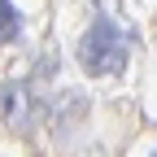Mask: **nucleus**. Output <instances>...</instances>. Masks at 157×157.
Wrapping results in <instances>:
<instances>
[{"label":"nucleus","instance_id":"f257e3e1","mask_svg":"<svg viewBox=\"0 0 157 157\" xmlns=\"http://www.w3.org/2000/svg\"><path fill=\"white\" fill-rule=\"evenodd\" d=\"M131 48H135V31L131 26H118L109 13H96L92 26L78 35L74 57L83 66L87 78H109V74H122L131 61Z\"/></svg>","mask_w":157,"mask_h":157},{"label":"nucleus","instance_id":"f03ea898","mask_svg":"<svg viewBox=\"0 0 157 157\" xmlns=\"http://www.w3.org/2000/svg\"><path fill=\"white\" fill-rule=\"evenodd\" d=\"M48 113V101L35 92V78H9L0 87V118L5 127L17 131V135H31Z\"/></svg>","mask_w":157,"mask_h":157},{"label":"nucleus","instance_id":"7ed1b4c3","mask_svg":"<svg viewBox=\"0 0 157 157\" xmlns=\"http://www.w3.org/2000/svg\"><path fill=\"white\" fill-rule=\"evenodd\" d=\"M87 109H92V101H87V96L78 92V87L61 92V101H57V96H52V105H48V113L57 118V127H74V122H78V118H83Z\"/></svg>","mask_w":157,"mask_h":157},{"label":"nucleus","instance_id":"20e7f679","mask_svg":"<svg viewBox=\"0 0 157 157\" xmlns=\"http://www.w3.org/2000/svg\"><path fill=\"white\" fill-rule=\"evenodd\" d=\"M17 39H22V13H17L13 0H0V48L17 44Z\"/></svg>","mask_w":157,"mask_h":157},{"label":"nucleus","instance_id":"39448f33","mask_svg":"<svg viewBox=\"0 0 157 157\" xmlns=\"http://www.w3.org/2000/svg\"><path fill=\"white\" fill-rule=\"evenodd\" d=\"M153 157H157V148H153Z\"/></svg>","mask_w":157,"mask_h":157}]
</instances>
